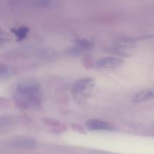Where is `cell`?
Listing matches in <instances>:
<instances>
[{
	"mask_svg": "<svg viewBox=\"0 0 154 154\" xmlns=\"http://www.w3.org/2000/svg\"><path fill=\"white\" fill-rule=\"evenodd\" d=\"M16 126L17 121L13 117H0V133L12 130Z\"/></svg>",
	"mask_w": 154,
	"mask_h": 154,
	"instance_id": "cell-6",
	"label": "cell"
},
{
	"mask_svg": "<svg viewBox=\"0 0 154 154\" xmlns=\"http://www.w3.org/2000/svg\"><path fill=\"white\" fill-rule=\"evenodd\" d=\"M135 45L131 43V42H120V43H118L117 45H116L114 46L113 50L117 54H120V55L127 56V54H129L130 53H132V50L135 48Z\"/></svg>",
	"mask_w": 154,
	"mask_h": 154,
	"instance_id": "cell-8",
	"label": "cell"
},
{
	"mask_svg": "<svg viewBox=\"0 0 154 154\" xmlns=\"http://www.w3.org/2000/svg\"><path fill=\"white\" fill-rule=\"evenodd\" d=\"M11 147L20 150H32L36 148L38 142L33 138L27 136H17L10 140Z\"/></svg>",
	"mask_w": 154,
	"mask_h": 154,
	"instance_id": "cell-3",
	"label": "cell"
},
{
	"mask_svg": "<svg viewBox=\"0 0 154 154\" xmlns=\"http://www.w3.org/2000/svg\"><path fill=\"white\" fill-rule=\"evenodd\" d=\"M154 99V88L147 89L139 92L132 98V102L135 103H140V102H147Z\"/></svg>",
	"mask_w": 154,
	"mask_h": 154,
	"instance_id": "cell-7",
	"label": "cell"
},
{
	"mask_svg": "<svg viewBox=\"0 0 154 154\" xmlns=\"http://www.w3.org/2000/svg\"><path fill=\"white\" fill-rule=\"evenodd\" d=\"M124 61L123 59L116 57H102L96 60V67L102 69H117L123 64Z\"/></svg>",
	"mask_w": 154,
	"mask_h": 154,
	"instance_id": "cell-4",
	"label": "cell"
},
{
	"mask_svg": "<svg viewBox=\"0 0 154 154\" xmlns=\"http://www.w3.org/2000/svg\"><path fill=\"white\" fill-rule=\"evenodd\" d=\"M93 46V42L87 39H79L76 42L73 48L75 52H81V51H87Z\"/></svg>",
	"mask_w": 154,
	"mask_h": 154,
	"instance_id": "cell-9",
	"label": "cell"
},
{
	"mask_svg": "<svg viewBox=\"0 0 154 154\" xmlns=\"http://www.w3.org/2000/svg\"><path fill=\"white\" fill-rule=\"evenodd\" d=\"M29 29L26 26H20L12 29V32H13V33L16 36L18 41L23 40L26 37L27 34L29 33Z\"/></svg>",
	"mask_w": 154,
	"mask_h": 154,
	"instance_id": "cell-10",
	"label": "cell"
},
{
	"mask_svg": "<svg viewBox=\"0 0 154 154\" xmlns=\"http://www.w3.org/2000/svg\"><path fill=\"white\" fill-rule=\"evenodd\" d=\"M42 87L34 80L23 81L16 86L13 91L14 101L21 109L38 108L42 102Z\"/></svg>",
	"mask_w": 154,
	"mask_h": 154,
	"instance_id": "cell-1",
	"label": "cell"
},
{
	"mask_svg": "<svg viewBox=\"0 0 154 154\" xmlns=\"http://www.w3.org/2000/svg\"><path fill=\"white\" fill-rule=\"evenodd\" d=\"M96 88V81L92 78H84L78 80L74 84L72 94L74 99L78 103H83L88 100L93 94Z\"/></svg>",
	"mask_w": 154,
	"mask_h": 154,
	"instance_id": "cell-2",
	"label": "cell"
},
{
	"mask_svg": "<svg viewBox=\"0 0 154 154\" xmlns=\"http://www.w3.org/2000/svg\"><path fill=\"white\" fill-rule=\"evenodd\" d=\"M8 41V38L7 35L0 31V46H2L3 45H5Z\"/></svg>",
	"mask_w": 154,
	"mask_h": 154,
	"instance_id": "cell-12",
	"label": "cell"
},
{
	"mask_svg": "<svg viewBox=\"0 0 154 154\" xmlns=\"http://www.w3.org/2000/svg\"><path fill=\"white\" fill-rule=\"evenodd\" d=\"M85 126L90 131H114L112 125L98 119H89L86 121Z\"/></svg>",
	"mask_w": 154,
	"mask_h": 154,
	"instance_id": "cell-5",
	"label": "cell"
},
{
	"mask_svg": "<svg viewBox=\"0 0 154 154\" xmlns=\"http://www.w3.org/2000/svg\"><path fill=\"white\" fill-rule=\"evenodd\" d=\"M14 70L11 66L7 64H0V78H6L11 76Z\"/></svg>",
	"mask_w": 154,
	"mask_h": 154,
	"instance_id": "cell-11",
	"label": "cell"
}]
</instances>
